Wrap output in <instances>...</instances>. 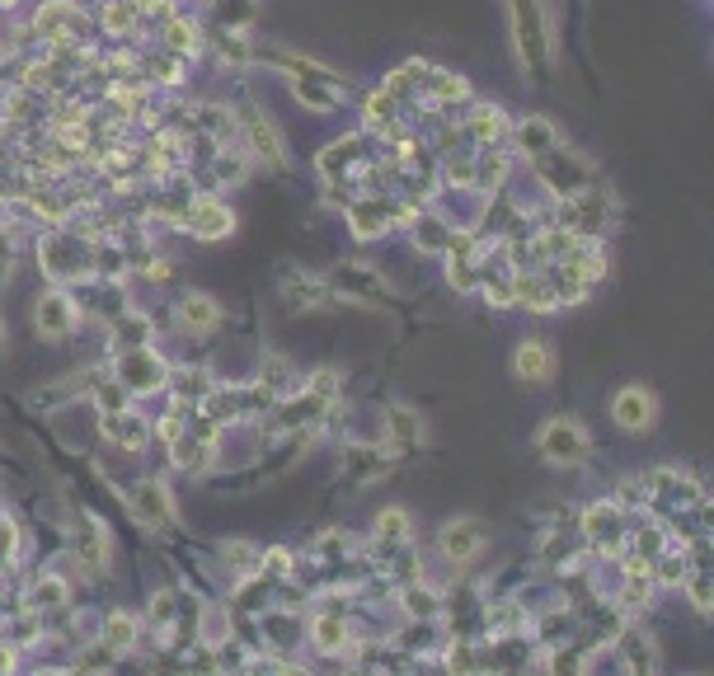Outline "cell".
I'll return each instance as SVG.
<instances>
[{
    "mask_svg": "<svg viewBox=\"0 0 714 676\" xmlns=\"http://www.w3.org/2000/svg\"><path fill=\"white\" fill-rule=\"evenodd\" d=\"M409 540V517H404L400 507H390L376 517V545H404Z\"/></svg>",
    "mask_w": 714,
    "mask_h": 676,
    "instance_id": "23",
    "label": "cell"
},
{
    "mask_svg": "<svg viewBox=\"0 0 714 676\" xmlns=\"http://www.w3.org/2000/svg\"><path fill=\"white\" fill-rule=\"evenodd\" d=\"M611 414H616V423L625 432H644L653 423V395L639 390V385H625L621 395H616V404H611Z\"/></svg>",
    "mask_w": 714,
    "mask_h": 676,
    "instance_id": "9",
    "label": "cell"
},
{
    "mask_svg": "<svg viewBox=\"0 0 714 676\" xmlns=\"http://www.w3.org/2000/svg\"><path fill=\"white\" fill-rule=\"evenodd\" d=\"M132 517H137L141 526H170V517H174L170 489H165L160 479H141L137 489H132Z\"/></svg>",
    "mask_w": 714,
    "mask_h": 676,
    "instance_id": "5",
    "label": "cell"
},
{
    "mask_svg": "<svg viewBox=\"0 0 714 676\" xmlns=\"http://www.w3.org/2000/svg\"><path fill=\"white\" fill-rule=\"evenodd\" d=\"M29 597H33V606L52 611V606H62V601H66V583H62V578H43V583L33 587Z\"/></svg>",
    "mask_w": 714,
    "mask_h": 676,
    "instance_id": "27",
    "label": "cell"
},
{
    "mask_svg": "<svg viewBox=\"0 0 714 676\" xmlns=\"http://www.w3.org/2000/svg\"><path fill=\"white\" fill-rule=\"evenodd\" d=\"M137 19H141L137 0H109V10H104V24H109L113 33H132L137 29Z\"/></svg>",
    "mask_w": 714,
    "mask_h": 676,
    "instance_id": "25",
    "label": "cell"
},
{
    "mask_svg": "<svg viewBox=\"0 0 714 676\" xmlns=\"http://www.w3.org/2000/svg\"><path fill=\"white\" fill-rule=\"evenodd\" d=\"M583 526H588V540H592V545H602V550H616V545L625 540L621 507H616V503H597V507H588Z\"/></svg>",
    "mask_w": 714,
    "mask_h": 676,
    "instance_id": "10",
    "label": "cell"
},
{
    "mask_svg": "<svg viewBox=\"0 0 714 676\" xmlns=\"http://www.w3.org/2000/svg\"><path fill=\"white\" fill-rule=\"evenodd\" d=\"M461 132H466L470 146H480V151H484V146H489V141H498V132H503V113H498V108H475Z\"/></svg>",
    "mask_w": 714,
    "mask_h": 676,
    "instance_id": "20",
    "label": "cell"
},
{
    "mask_svg": "<svg viewBox=\"0 0 714 676\" xmlns=\"http://www.w3.org/2000/svg\"><path fill=\"white\" fill-rule=\"evenodd\" d=\"M480 550H484L480 522H451L447 531H442V554H447L451 564H466V559H475Z\"/></svg>",
    "mask_w": 714,
    "mask_h": 676,
    "instance_id": "11",
    "label": "cell"
},
{
    "mask_svg": "<svg viewBox=\"0 0 714 676\" xmlns=\"http://www.w3.org/2000/svg\"><path fill=\"white\" fill-rule=\"evenodd\" d=\"M104 432H109L123 451H137V446L146 442V418L132 414V409H104Z\"/></svg>",
    "mask_w": 714,
    "mask_h": 676,
    "instance_id": "12",
    "label": "cell"
},
{
    "mask_svg": "<svg viewBox=\"0 0 714 676\" xmlns=\"http://www.w3.org/2000/svg\"><path fill=\"white\" fill-rule=\"evenodd\" d=\"M33 324H38V334L47 338H62L76 329V301L62 292H47L38 296V306H33Z\"/></svg>",
    "mask_w": 714,
    "mask_h": 676,
    "instance_id": "7",
    "label": "cell"
},
{
    "mask_svg": "<svg viewBox=\"0 0 714 676\" xmlns=\"http://www.w3.org/2000/svg\"><path fill=\"white\" fill-rule=\"evenodd\" d=\"M386 428H390V442L400 446V451H414L423 442V418L414 409H404V404H390L386 409Z\"/></svg>",
    "mask_w": 714,
    "mask_h": 676,
    "instance_id": "13",
    "label": "cell"
},
{
    "mask_svg": "<svg viewBox=\"0 0 714 676\" xmlns=\"http://www.w3.org/2000/svg\"><path fill=\"white\" fill-rule=\"evenodd\" d=\"M165 43H170L174 52H193V47H198V29H193V24H184V19H170Z\"/></svg>",
    "mask_w": 714,
    "mask_h": 676,
    "instance_id": "29",
    "label": "cell"
},
{
    "mask_svg": "<svg viewBox=\"0 0 714 676\" xmlns=\"http://www.w3.org/2000/svg\"><path fill=\"white\" fill-rule=\"evenodd\" d=\"M85 263H90V249L80 245L76 235H47L43 240V268L52 277H76L85 273Z\"/></svg>",
    "mask_w": 714,
    "mask_h": 676,
    "instance_id": "4",
    "label": "cell"
},
{
    "mask_svg": "<svg viewBox=\"0 0 714 676\" xmlns=\"http://www.w3.org/2000/svg\"><path fill=\"white\" fill-rule=\"evenodd\" d=\"M217 179L221 184H240V179H245V160H240V155H217Z\"/></svg>",
    "mask_w": 714,
    "mask_h": 676,
    "instance_id": "31",
    "label": "cell"
},
{
    "mask_svg": "<svg viewBox=\"0 0 714 676\" xmlns=\"http://www.w3.org/2000/svg\"><path fill=\"white\" fill-rule=\"evenodd\" d=\"M179 320H184L188 329H198V334H207V329H217L221 310H217V301H212L207 292H188L184 301H179Z\"/></svg>",
    "mask_w": 714,
    "mask_h": 676,
    "instance_id": "14",
    "label": "cell"
},
{
    "mask_svg": "<svg viewBox=\"0 0 714 676\" xmlns=\"http://www.w3.org/2000/svg\"><path fill=\"white\" fill-rule=\"evenodd\" d=\"M513 367H517V376H522V381H545V376H550V348H545V343H536V338H527V343L517 348Z\"/></svg>",
    "mask_w": 714,
    "mask_h": 676,
    "instance_id": "18",
    "label": "cell"
},
{
    "mask_svg": "<svg viewBox=\"0 0 714 676\" xmlns=\"http://www.w3.org/2000/svg\"><path fill=\"white\" fill-rule=\"evenodd\" d=\"M404 606H409V615H419V620H428V615H437V597H433V592H428V587H419V592L409 587V592H404Z\"/></svg>",
    "mask_w": 714,
    "mask_h": 676,
    "instance_id": "30",
    "label": "cell"
},
{
    "mask_svg": "<svg viewBox=\"0 0 714 676\" xmlns=\"http://www.w3.org/2000/svg\"><path fill=\"white\" fill-rule=\"evenodd\" d=\"M118 376H123V390L146 395V390H160V385H165V362L141 343V348H132V353L118 357Z\"/></svg>",
    "mask_w": 714,
    "mask_h": 676,
    "instance_id": "3",
    "label": "cell"
},
{
    "mask_svg": "<svg viewBox=\"0 0 714 676\" xmlns=\"http://www.w3.org/2000/svg\"><path fill=\"white\" fill-rule=\"evenodd\" d=\"M174 465H179V470H202V465H207V442H198V437H174Z\"/></svg>",
    "mask_w": 714,
    "mask_h": 676,
    "instance_id": "24",
    "label": "cell"
},
{
    "mask_svg": "<svg viewBox=\"0 0 714 676\" xmlns=\"http://www.w3.org/2000/svg\"><path fill=\"white\" fill-rule=\"evenodd\" d=\"M179 221H184V231L198 235V240H221V235H231V226H235L231 207L217 202V198H188Z\"/></svg>",
    "mask_w": 714,
    "mask_h": 676,
    "instance_id": "2",
    "label": "cell"
},
{
    "mask_svg": "<svg viewBox=\"0 0 714 676\" xmlns=\"http://www.w3.org/2000/svg\"><path fill=\"white\" fill-rule=\"evenodd\" d=\"M315 644L325 648V653H334V648H343V639H348V630H343V620H334V615H325V620H315Z\"/></svg>",
    "mask_w": 714,
    "mask_h": 676,
    "instance_id": "26",
    "label": "cell"
},
{
    "mask_svg": "<svg viewBox=\"0 0 714 676\" xmlns=\"http://www.w3.org/2000/svg\"><path fill=\"white\" fill-rule=\"evenodd\" d=\"M268 573H287V550H268Z\"/></svg>",
    "mask_w": 714,
    "mask_h": 676,
    "instance_id": "33",
    "label": "cell"
},
{
    "mask_svg": "<svg viewBox=\"0 0 714 676\" xmlns=\"http://www.w3.org/2000/svg\"><path fill=\"white\" fill-rule=\"evenodd\" d=\"M621 662L630 667V672H653V667H658V653H653L649 634L625 630V634H621Z\"/></svg>",
    "mask_w": 714,
    "mask_h": 676,
    "instance_id": "19",
    "label": "cell"
},
{
    "mask_svg": "<svg viewBox=\"0 0 714 676\" xmlns=\"http://www.w3.org/2000/svg\"><path fill=\"white\" fill-rule=\"evenodd\" d=\"M517 146L527 155H545L550 146H559V137H555V127L545 123V118H527V123L517 127Z\"/></svg>",
    "mask_w": 714,
    "mask_h": 676,
    "instance_id": "21",
    "label": "cell"
},
{
    "mask_svg": "<svg viewBox=\"0 0 714 676\" xmlns=\"http://www.w3.org/2000/svg\"><path fill=\"white\" fill-rule=\"evenodd\" d=\"M414 245L428 249V254H447L451 226H442V221H433V216H419V221H414Z\"/></svg>",
    "mask_w": 714,
    "mask_h": 676,
    "instance_id": "22",
    "label": "cell"
},
{
    "mask_svg": "<svg viewBox=\"0 0 714 676\" xmlns=\"http://www.w3.org/2000/svg\"><path fill=\"white\" fill-rule=\"evenodd\" d=\"M348 221H353V231L362 240H372L390 226V221H409V207H390V202H376V198H362L348 207Z\"/></svg>",
    "mask_w": 714,
    "mask_h": 676,
    "instance_id": "8",
    "label": "cell"
},
{
    "mask_svg": "<svg viewBox=\"0 0 714 676\" xmlns=\"http://www.w3.org/2000/svg\"><path fill=\"white\" fill-rule=\"evenodd\" d=\"M541 451H545V461H555V465H578L588 456V432L578 428L574 418H555V423L541 428Z\"/></svg>",
    "mask_w": 714,
    "mask_h": 676,
    "instance_id": "1",
    "label": "cell"
},
{
    "mask_svg": "<svg viewBox=\"0 0 714 676\" xmlns=\"http://www.w3.org/2000/svg\"><path fill=\"white\" fill-rule=\"evenodd\" d=\"M513 301H522V306H531V310L559 306V301H555V287H550V277H541V273L517 277V282H513Z\"/></svg>",
    "mask_w": 714,
    "mask_h": 676,
    "instance_id": "16",
    "label": "cell"
},
{
    "mask_svg": "<svg viewBox=\"0 0 714 676\" xmlns=\"http://www.w3.org/2000/svg\"><path fill=\"white\" fill-rule=\"evenodd\" d=\"M132 639H137V620H132V615H123V611H113L109 615V644L113 648H127Z\"/></svg>",
    "mask_w": 714,
    "mask_h": 676,
    "instance_id": "28",
    "label": "cell"
},
{
    "mask_svg": "<svg viewBox=\"0 0 714 676\" xmlns=\"http://www.w3.org/2000/svg\"><path fill=\"white\" fill-rule=\"evenodd\" d=\"M109 662H113V644H109V639H104V644H99V648H90V653L80 658V667H109Z\"/></svg>",
    "mask_w": 714,
    "mask_h": 676,
    "instance_id": "32",
    "label": "cell"
},
{
    "mask_svg": "<svg viewBox=\"0 0 714 676\" xmlns=\"http://www.w3.org/2000/svg\"><path fill=\"white\" fill-rule=\"evenodd\" d=\"M76 554L85 559V569H104V559H109V550H104V526L94 522V517H85V522H80Z\"/></svg>",
    "mask_w": 714,
    "mask_h": 676,
    "instance_id": "17",
    "label": "cell"
},
{
    "mask_svg": "<svg viewBox=\"0 0 714 676\" xmlns=\"http://www.w3.org/2000/svg\"><path fill=\"white\" fill-rule=\"evenodd\" d=\"M33 29L43 33L47 43H71V33L80 29V10L71 5V0H47V5H38V15H33Z\"/></svg>",
    "mask_w": 714,
    "mask_h": 676,
    "instance_id": "6",
    "label": "cell"
},
{
    "mask_svg": "<svg viewBox=\"0 0 714 676\" xmlns=\"http://www.w3.org/2000/svg\"><path fill=\"white\" fill-rule=\"evenodd\" d=\"M245 137H249V151L254 155H264L268 165H282V141H278V132H273V123H264L259 113H249Z\"/></svg>",
    "mask_w": 714,
    "mask_h": 676,
    "instance_id": "15",
    "label": "cell"
}]
</instances>
